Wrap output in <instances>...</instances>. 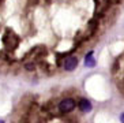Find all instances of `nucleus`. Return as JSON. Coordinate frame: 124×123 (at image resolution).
I'll return each mask as SVG.
<instances>
[{
    "label": "nucleus",
    "instance_id": "nucleus-1",
    "mask_svg": "<svg viewBox=\"0 0 124 123\" xmlns=\"http://www.w3.org/2000/svg\"><path fill=\"white\" fill-rule=\"evenodd\" d=\"M75 108V100L74 98H64L59 103V111L62 114H68Z\"/></svg>",
    "mask_w": 124,
    "mask_h": 123
},
{
    "label": "nucleus",
    "instance_id": "nucleus-2",
    "mask_svg": "<svg viewBox=\"0 0 124 123\" xmlns=\"http://www.w3.org/2000/svg\"><path fill=\"white\" fill-rule=\"evenodd\" d=\"M77 66H78V59L75 58V56H70V58H67L66 62H64V69H66L67 71H72Z\"/></svg>",
    "mask_w": 124,
    "mask_h": 123
},
{
    "label": "nucleus",
    "instance_id": "nucleus-3",
    "mask_svg": "<svg viewBox=\"0 0 124 123\" xmlns=\"http://www.w3.org/2000/svg\"><path fill=\"white\" fill-rule=\"evenodd\" d=\"M78 107H79V109L82 111V112H89L91 109V104L89 100H86V98H82L79 103H78Z\"/></svg>",
    "mask_w": 124,
    "mask_h": 123
},
{
    "label": "nucleus",
    "instance_id": "nucleus-4",
    "mask_svg": "<svg viewBox=\"0 0 124 123\" xmlns=\"http://www.w3.org/2000/svg\"><path fill=\"white\" fill-rule=\"evenodd\" d=\"M85 64L87 66V67H94V66H95V60L93 59V52H89V53L86 55Z\"/></svg>",
    "mask_w": 124,
    "mask_h": 123
},
{
    "label": "nucleus",
    "instance_id": "nucleus-5",
    "mask_svg": "<svg viewBox=\"0 0 124 123\" xmlns=\"http://www.w3.org/2000/svg\"><path fill=\"white\" fill-rule=\"evenodd\" d=\"M97 26H98L97 19H90V21H89V29H90V33H94V30L97 29Z\"/></svg>",
    "mask_w": 124,
    "mask_h": 123
},
{
    "label": "nucleus",
    "instance_id": "nucleus-6",
    "mask_svg": "<svg viewBox=\"0 0 124 123\" xmlns=\"http://www.w3.org/2000/svg\"><path fill=\"white\" fill-rule=\"evenodd\" d=\"M25 67H26V70H29V71H33V70L36 69V66H34L33 63H27V64H26Z\"/></svg>",
    "mask_w": 124,
    "mask_h": 123
},
{
    "label": "nucleus",
    "instance_id": "nucleus-7",
    "mask_svg": "<svg viewBox=\"0 0 124 123\" xmlns=\"http://www.w3.org/2000/svg\"><path fill=\"white\" fill-rule=\"evenodd\" d=\"M120 120H121V123H124V114L120 116Z\"/></svg>",
    "mask_w": 124,
    "mask_h": 123
},
{
    "label": "nucleus",
    "instance_id": "nucleus-8",
    "mask_svg": "<svg viewBox=\"0 0 124 123\" xmlns=\"http://www.w3.org/2000/svg\"><path fill=\"white\" fill-rule=\"evenodd\" d=\"M0 123H4V122H1V120H0Z\"/></svg>",
    "mask_w": 124,
    "mask_h": 123
}]
</instances>
